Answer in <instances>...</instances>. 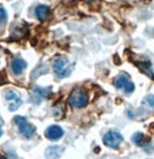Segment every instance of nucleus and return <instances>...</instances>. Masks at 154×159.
<instances>
[{
    "mask_svg": "<svg viewBox=\"0 0 154 159\" xmlns=\"http://www.w3.org/2000/svg\"><path fill=\"white\" fill-rule=\"evenodd\" d=\"M5 98H6V100H7L8 104H9V111H12V112L16 111V110L22 105V103H23L21 96L19 95L17 92L13 91V90H9V91L6 92Z\"/></svg>",
    "mask_w": 154,
    "mask_h": 159,
    "instance_id": "0eeeda50",
    "label": "nucleus"
},
{
    "mask_svg": "<svg viewBox=\"0 0 154 159\" xmlns=\"http://www.w3.org/2000/svg\"><path fill=\"white\" fill-rule=\"evenodd\" d=\"M62 152H63V148L58 147V145H53V147H50L46 149L45 157L46 158H59Z\"/></svg>",
    "mask_w": 154,
    "mask_h": 159,
    "instance_id": "9b49d317",
    "label": "nucleus"
},
{
    "mask_svg": "<svg viewBox=\"0 0 154 159\" xmlns=\"http://www.w3.org/2000/svg\"><path fill=\"white\" fill-rule=\"evenodd\" d=\"M114 85L116 89H123L124 92L126 93H131L134 90V84L128 75L121 74V75L116 76L114 80Z\"/></svg>",
    "mask_w": 154,
    "mask_h": 159,
    "instance_id": "39448f33",
    "label": "nucleus"
},
{
    "mask_svg": "<svg viewBox=\"0 0 154 159\" xmlns=\"http://www.w3.org/2000/svg\"><path fill=\"white\" fill-rule=\"evenodd\" d=\"M7 20V13L4 7H0V23H4Z\"/></svg>",
    "mask_w": 154,
    "mask_h": 159,
    "instance_id": "ddd939ff",
    "label": "nucleus"
},
{
    "mask_svg": "<svg viewBox=\"0 0 154 159\" xmlns=\"http://www.w3.org/2000/svg\"><path fill=\"white\" fill-rule=\"evenodd\" d=\"M103 141V143H105V145H107L108 148L117 149L120 147V144L123 142V136L120 133H117V131L111 130L108 131L107 134H105Z\"/></svg>",
    "mask_w": 154,
    "mask_h": 159,
    "instance_id": "423d86ee",
    "label": "nucleus"
},
{
    "mask_svg": "<svg viewBox=\"0 0 154 159\" xmlns=\"http://www.w3.org/2000/svg\"><path fill=\"white\" fill-rule=\"evenodd\" d=\"M27 68V62L21 58H15L12 61V70L15 75H20L23 73V70Z\"/></svg>",
    "mask_w": 154,
    "mask_h": 159,
    "instance_id": "1a4fd4ad",
    "label": "nucleus"
},
{
    "mask_svg": "<svg viewBox=\"0 0 154 159\" xmlns=\"http://www.w3.org/2000/svg\"><path fill=\"white\" fill-rule=\"evenodd\" d=\"M69 105L74 108H83L89 103V96L84 89L77 88L69 96Z\"/></svg>",
    "mask_w": 154,
    "mask_h": 159,
    "instance_id": "f03ea898",
    "label": "nucleus"
},
{
    "mask_svg": "<svg viewBox=\"0 0 154 159\" xmlns=\"http://www.w3.org/2000/svg\"><path fill=\"white\" fill-rule=\"evenodd\" d=\"M14 122L16 123V126L19 128L20 134L22 136H24L25 139H31L32 136L35 135L36 127L31 123H29L28 120L25 119L24 116H15Z\"/></svg>",
    "mask_w": 154,
    "mask_h": 159,
    "instance_id": "7ed1b4c3",
    "label": "nucleus"
},
{
    "mask_svg": "<svg viewBox=\"0 0 154 159\" xmlns=\"http://www.w3.org/2000/svg\"><path fill=\"white\" fill-rule=\"evenodd\" d=\"M143 139H144V135H143L142 133H136V134L132 136V142L136 144H140Z\"/></svg>",
    "mask_w": 154,
    "mask_h": 159,
    "instance_id": "f8f14e48",
    "label": "nucleus"
},
{
    "mask_svg": "<svg viewBox=\"0 0 154 159\" xmlns=\"http://www.w3.org/2000/svg\"><path fill=\"white\" fill-rule=\"evenodd\" d=\"M145 100H146V103L148 104L150 106H152V107H153V106H154V96L153 95H148Z\"/></svg>",
    "mask_w": 154,
    "mask_h": 159,
    "instance_id": "4468645a",
    "label": "nucleus"
},
{
    "mask_svg": "<svg viewBox=\"0 0 154 159\" xmlns=\"http://www.w3.org/2000/svg\"><path fill=\"white\" fill-rule=\"evenodd\" d=\"M75 64L70 62L67 57H58L53 61V72L58 79H64L70 75L74 70Z\"/></svg>",
    "mask_w": 154,
    "mask_h": 159,
    "instance_id": "f257e3e1",
    "label": "nucleus"
},
{
    "mask_svg": "<svg viewBox=\"0 0 154 159\" xmlns=\"http://www.w3.org/2000/svg\"><path fill=\"white\" fill-rule=\"evenodd\" d=\"M64 134L63 129L60 126H56V125H53V126H50V127L45 130V136L47 137L48 139L51 141H56V139H61Z\"/></svg>",
    "mask_w": 154,
    "mask_h": 159,
    "instance_id": "6e6552de",
    "label": "nucleus"
},
{
    "mask_svg": "<svg viewBox=\"0 0 154 159\" xmlns=\"http://www.w3.org/2000/svg\"><path fill=\"white\" fill-rule=\"evenodd\" d=\"M1 134H2V131H1V129H0V136H1Z\"/></svg>",
    "mask_w": 154,
    "mask_h": 159,
    "instance_id": "2eb2a0df",
    "label": "nucleus"
},
{
    "mask_svg": "<svg viewBox=\"0 0 154 159\" xmlns=\"http://www.w3.org/2000/svg\"><path fill=\"white\" fill-rule=\"evenodd\" d=\"M35 14L37 19L40 21H45L48 19V16L51 14V9L46 5H39L38 7L35 9Z\"/></svg>",
    "mask_w": 154,
    "mask_h": 159,
    "instance_id": "9d476101",
    "label": "nucleus"
},
{
    "mask_svg": "<svg viewBox=\"0 0 154 159\" xmlns=\"http://www.w3.org/2000/svg\"><path fill=\"white\" fill-rule=\"evenodd\" d=\"M52 95V88H42L33 87L30 92V102L33 104H39L40 102L45 100Z\"/></svg>",
    "mask_w": 154,
    "mask_h": 159,
    "instance_id": "20e7f679",
    "label": "nucleus"
}]
</instances>
